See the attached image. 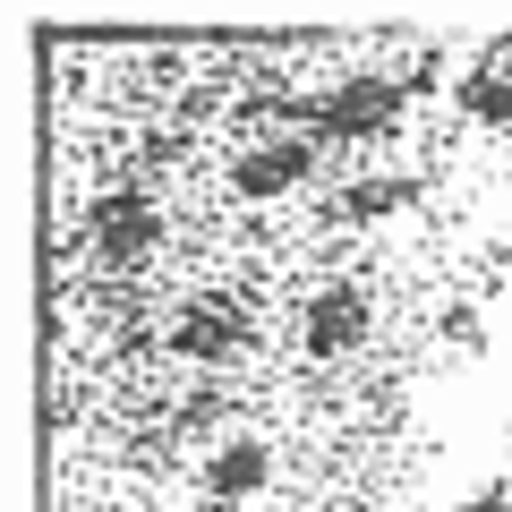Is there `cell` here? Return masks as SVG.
Segmentation results:
<instances>
[{
	"label": "cell",
	"instance_id": "10",
	"mask_svg": "<svg viewBox=\"0 0 512 512\" xmlns=\"http://www.w3.org/2000/svg\"><path fill=\"white\" fill-rule=\"evenodd\" d=\"M453 512H512V478H487L478 495H461Z\"/></svg>",
	"mask_w": 512,
	"mask_h": 512
},
{
	"label": "cell",
	"instance_id": "7",
	"mask_svg": "<svg viewBox=\"0 0 512 512\" xmlns=\"http://www.w3.org/2000/svg\"><path fill=\"white\" fill-rule=\"evenodd\" d=\"M410 205H419V180L410 171H376V180H350L333 197V214L342 222H384V214H410Z\"/></svg>",
	"mask_w": 512,
	"mask_h": 512
},
{
	"label": "cell",
	"instance_id": "8",
	"mask_svg": "<svg viewBox=\"0 0 512 512\" xmlns=\"http://www.w3.org/2000/svg\"><path fill=\"white\" fill-rule=\"evenodd\" d=\"M453 103H461V120H478V128H512V69H470L453 86Z\"/></svg>",
	"mask_w": 512,
	"mask_h": 512
},
{
	"label": "cell",
	"instance_id": "4",
	"mask_svg": "<svg viewBox=\"0 0 512 512\" xmlns=\"http://www.w3.org/2000/svg\"><path fill=\"white\" fill-rule=\"evenodd\" d=\"M367 333H376V308H367V282H350V274H333L299 308V350L308 359H350V350H367Z\"/></svg>",
	"mask_w": 512,
	"mask_h": 512
},
{
	"label": "cell",
	"instance_id": "12",
	"mask_svg": "<svg viewBox=\"0 0 512 512\" xmlns=\"http://www.w3.org/2000/svg\"><path fill=\"white\" fill-rule=\"evenodd\" d=\"M504 444H512V427H504Z\"/></svg>",
	"mask_w": 512,
	"mask_h": 512
},
{
	"label": "cell",
	"instance_id": "1",
	"mask_svg": "<svg viewBox=\"0 0 512 512\" xmlns=\"http://www.w3.org/2000/svg\"><path fill=\"white\" fill-rule=\"evenodd\" d=\"M410 111V77H333V94H308L299 128L316 146H376Z\"/></svg>",
	"mask_w": 512,
	"mask_h": 512
},
{
	"label": "cell",
	"instance_id": "5",
	"mask_svg": "<svg viewBox=\"0 0 512 512\" xmlns=\"http://www.w3.org/2000/svg\"><path fill=\"white\" fill-rule=\"evenodd\" d=\"M171 350H180V359H197V367H222V359H239V350H248V316L231 308V299H188L180 316H171Z\"/></svg>",
	"mask_w": 512,
	"mask_h": 512
},
{
	"label": "cell",
	"instance_id": "3",
	"mask_svg": "<svg viewBox=\"0 0 512 512\" xmlns=\"http://www.w3.org/2000/svg\"><path fill=\"white\" fill-rule=\"evenodd\" d=\"M316 163H325V146H316L308 128H282V137H256V146H239L231 188H239L248 205H274V197H291V188H308Z\"/></svg>",
	"mask_w": 512,
	"mask_h": 512
},
{
	"label": "cell",
	"instance_id": "11",
	"mask_svg": "<svg viewBox=\"0 0 512 512\" xmlns=\"http://www.w3.org/2000/svg\"><path fill=\"white\" fill-rule=\"evenodd\" d=\"M444 333H453V342H470V350H478V333H487V325H478V308H444Z\"/></svg>",
	"mask_w": 512,
	"mask_h": 512
},
{
	"label": "cell",
	"instance_id": "2",
	"mask_svg": "<svg viewBox=\"0 0 512 512\" xmlns=\"http://www.w3.org/2000/svg\"><path fill=\"white\" fill-rule=\"evenodd\" d=\"M77 222H86V248H94L103 274H128V265H146V256L163 248V205H154L137 180H128V188H103Z\"/></svg>",
	"mask_w": 512,
	"mask_h": 512
},
{
	"label": "cell",
	"instance_id": "6",
	"mask_svg": "<svg viewBox=\"0 0 512 512\" xmlns=\"http://www.w3.org/2000/svg\"><path fill=\"white\" fill-rule=\"evenodd\" d=\"M197 487H205V504H248V495H265V487H274V444H265V436L214 444L205 470H197Z\"/></svg>",
	"mask_w": 512,
	"mask_h": 512
},
{
	"label": "cell",
	"instance_id": "9",
	"mask_svg": "<svg viewBox=\"0 0 512 512\" xmlns=\"http://www.w3.org/2000/svg\"><path fill=\"white\" fill-rule=\"evenodd\" d=\"M214 419H222V384H197L180 402V427H214Z\"/></svg>",
	"mask_w": 512,
	"mask_h": 512
}]
</instances>
